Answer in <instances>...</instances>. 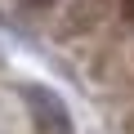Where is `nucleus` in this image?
Wrapping results in <instances>:
<instances>
[{
  "label": "nucleus",
  "instance_id": "obj_1",
  "mask_svg": "<svg viewBox=\"0 0 134 134\" xmlns=\"http://www.w3.org/2000/svg\"><path fill=\"white\" fill-rule=\"evenodd\" d=\"M23 103H27V112H31L40 134H72V116L58 103V94H49L40 85H23Z\"/></svg>",
  "mask_w": 134,
  "mask_h": 134
},
{
  "label": "nucleus",
  "instance_id": "obj_2",
  "mask_svg": "<svg viewBox=\"0 0 134 134\" xmlns=\"http://www.w3.org/2000/svg\"><path fill=\"white\" fill-rule=\"evenodd\" d=\"M36 5H49V0H36Z\"/></svg>",
  "mask_w": 134,
  "mask_h": 134
}]
</instances>
